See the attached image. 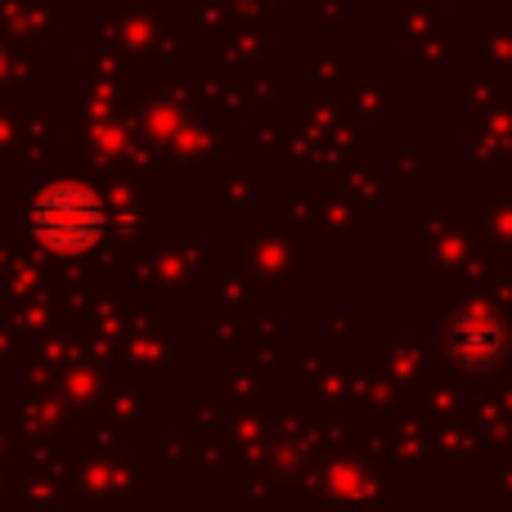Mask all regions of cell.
I'll return each instance as SVG.
<instances>
[{"label": "cell", "instance_id": "6da1fadb", "mask_svg": "<svg viewBox=\"0 0 512 512\" xmlns=\"http://www.w3.org/2000/svg\"><path fill=\"white\" fill-rule=\"evenodd\" d=\"M27 225H32L36 243L50 252L81 256L99 243L104 234V203L90 185L63 180V185H45L27 207Z\"/></svg>", "mask_w": 512, "mask_h": 512}]
</instances>
